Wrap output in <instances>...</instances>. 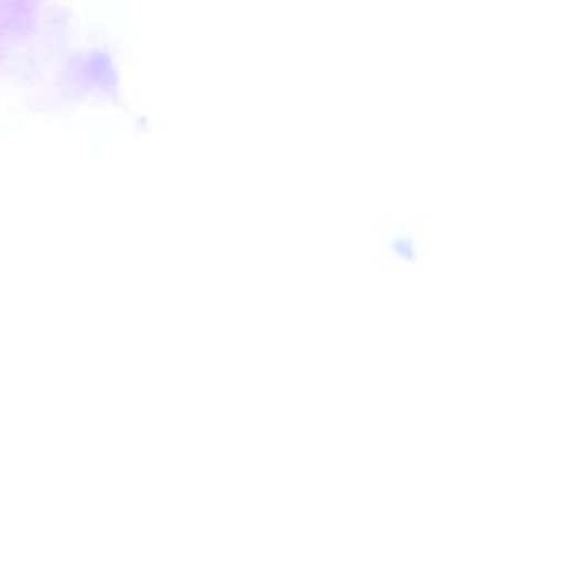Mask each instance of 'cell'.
Returning a JSON list of instances; mask_svg holds the SVG:
<instances>
[{
  "label": "cell",
  "instance_id": "cell-1",
  "mask_svg": "<svg viewBox=\"0 0 564 564\" xmlns=\"http://www.w3.org/2000/svg\"><path fill=\"white\" fill-rule=\"evenodd\" d=\"M386 262L398 272H415L427 267L429 237L417 227L394 226L379 236Z\"/></svg>",
  "mask_w": 564,
  "mask_h": 564
}]
</instances>
